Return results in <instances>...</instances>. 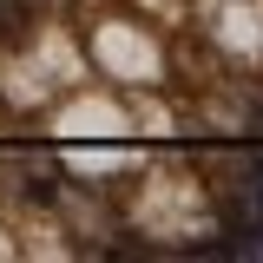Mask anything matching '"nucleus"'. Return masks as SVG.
Masks as SVG:
<instances>
[{
    "label": "nucleus",
    "instance_id": "1",
    "mask_svg": "<svg viewBox=\"0 0 263 263\" xmlns=\"http://www.w3.org/2000/svg\"><path fill=\"white\" fill-rule=\"evenodd\" d=\"M243 197H250V217H257V237H263V171L243 184Z\"/></svg>",
    "mask_w": 263,
    "mask_h": 263
}]
</instances>
